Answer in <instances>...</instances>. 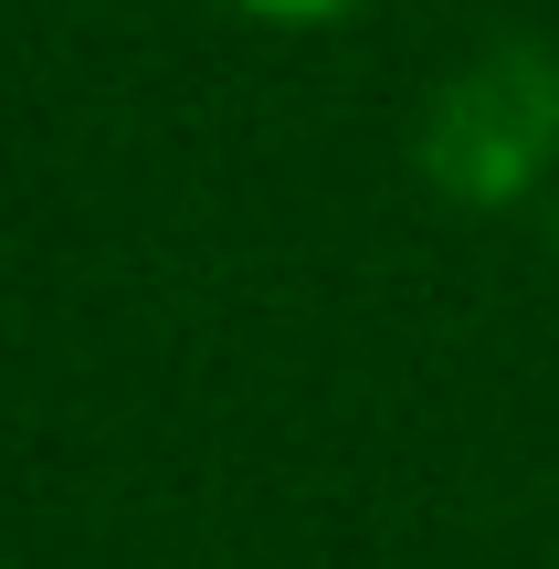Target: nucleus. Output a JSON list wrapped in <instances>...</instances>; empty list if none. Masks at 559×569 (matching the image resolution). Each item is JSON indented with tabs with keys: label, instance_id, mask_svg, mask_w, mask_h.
Returning <instances> with one entry per match:
<instances>
[{
	"label": "nucleus",
	"instance_id": "nucleus-1",
	"mask_svg": "<svg viewBox=\"0 0 559 569\" xmlns=\"http://www.w3.org/2000/svg\"><path fill=\"white\" fill-rule=\"evenodd\" d=\"M243 21H274V32H317V21H349L359 0H232Z\"/></svg>",
	"mask_w": 559,
	"mask_h": 569
}]
</instances>
